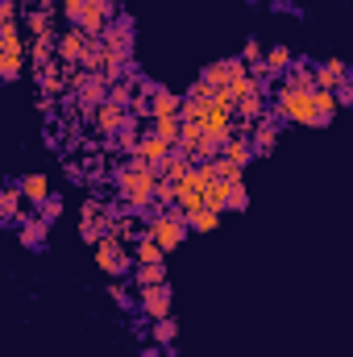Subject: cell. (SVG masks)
Returning a JSON list of instances; mask_svg holds the SVG:
<instances>
[{"label":"cell","mask_w":353,"mask_h":357,"mask_svg":"<svg viewBox=\"0 0 353 357\" xmlns=\"http://www.w3.org/2000/svg\"><path fill=\"white\" fill-rule=\"evenodd\" d=\"M158 167L142 162V158H129L112 171V183H117V195L125 204V212H146L154 208V195H158Z\"/></svg>","instance_id":"cell-1"},{"label":"cell","mask_w":353,"mask_h":357,"mask_svg":"<svg viewBox=\"0 0 353 357\" xmlns=\"http://www.w3.org/2000/svg\"><path fill=\"white\" fill-rule=\"evenodd\" d=\"M274 112L287 125H312L320 129V112H316V88H283L274 91Z\"/></svg>","instance_id":"cell-2"},{"label":"cell","mask_w":353,"mask_h":357,"mask_svg":"<svg viewBox=\"0 0 353 357\" xmlns=\"http://www.w3.org/2000/svg\"><path fill=\"white\" fill-rule=\"evenodd\" d=\"M146 233L171 254V250H179L183 241H187V216L183 212H171V208H150V216H146Z\"/></svg>","instance_id":"cell-3"},{"label":"cell","mask_w":353,"mask_h":357,"mask_svg":"<svg viewBox=\"0 0 353 357\" xmlns=\"http://www.w3.org/2000/svg\"><path fill=\"white\" fill-rule=\"evenodd\" d=\"M96 266L104 270L108 278H125V274H133L137 262H133L129 245H125L121 237H112V233H108V237H100V241H96Z\"/></svg>","instance_id":"cell-4"},{"label":"cell","mask_w":353,"mask_h":357,"mask_svg":"<svg viewBox=\"0 0 353 357\" xmlns=\"http://www.w3.org/2000/svg\"><path fill=\"white\" fill-rule=\"evenodd\" d=\"M91 42H96V38H88L80 25L63 29V33H59V63H63V67L84 63V59H88V50H91Z\"/></svg>","instance_id":"cell-5"},{"label":"cell","mask_w":353,"mask_h":357,"mask_svg":"<svg viewBox=\"0 0 353 357\" xmlns=\"http://www.w3.org/2000/svg\"><path fill=\"white\" fill-rule=\"evenodd\" d=\"M129 121H133V116H129V108H121V104H112V100H104V104L91 112V129H96L100 137H117Z\"/></svg>","instance_id":"cell-6"},{"label":"cell","mask_w":353,"mask_h":357,"mask_svg":"<svg viewBox=\"0 0 353 357\" xmlns=\"http://www.w3.org/2000/svg\"><path fill=\"white\" fill-rule=\"evenodd\" d=\"M133 33H137V29H133V17H112L100 42H104L108 50H117V54L133 59Z\"/></svg>","instance_id":"cell-7"},{"label":"cell","mask_w":353,"mask_h":357,"mask_svg":"<svg viewBox=\"0 0 353 357\" xmlns=\"http://www.w3.org/2000/svg\"><path fill=\"white\" fill-rule=\"evenodd\" d=\"M171 303H175V295H171V282L142 287V299H137V307H142L150 320H167V316H171Z\"/></svg>","instance_id":"cell-8"},{"label":"cell","mask_w":353,"mask_h":357,"mask_svg":"<svg viewBox=\"0 0 353 357\" xmlns=\"http://www.w3.org/2000/svg\"><path fill=\"white\" fill-rule=\"evenodd\" d=\"M250 146H254V154H274V146H278V112H266L262 121H254V129H250Z\"/></svg>","instance_id":"cell-9"},{"label":"cell","mask_w":353,"mask_h":357,"mask_svg":"<svg viewBox=\"0 0 353 357\" xmlns=\"http://www.w3.org/2000/svg\"><path fill=\"white\" fill-rule=\"evenodd\" d=\"M46 233H50V220L46 216H25L17 225V241L25 250H46Z\"/></svg>","instance_id":"cell-10"},{"label":"cell","mask_w":353,"mask_h":357,"mask_svg":"<svg viewBox=\"0 0 353 357\" xmlns=\"http://www.w3.org/2000/svg\"><path fill=\"white\" fill-rule=\"evenodd\" d=\"M171 150H175V146H171V142H163V137L150 129V133H142V146H137V154H133V158H142V162H150V167H163V162L171 158Z\"/></svg>","instance_id":"cell-11"},{"label":"cell","mask_w":353,"mask_h":357,"mask_svg":"<svg viewBox=\"0 0 353 357\" xmlns=\"http://www.w3.org/2000/svg\"><path fill=\"white\" fill-rule=\"evenodd\" d=\"M21 204H25V195H21V187H17V183H4V187H0V220L17 229V225L25 220V212H21Z\"/></svg>","instance_id":"cell-12"},{"label":"cell","mask_w":353,"mask_h":357,"mask_svg":"<svg viewBox=\"0 0 353 357\" xmlns=\"http://www.w3.org/2000/svg\"><path fill=\"white\" fill-rule=\"evenodd\" d=\"M200 79L212 84L216 91H225L233 79H237V59H216V63H208V67L200 71Z\"/></svg>","instance_id":"cell-13"},{"label":"cell","mask_w":353,"mask_h":357,"mask_svg":"<svg viewBox=\"0 0 353 357\" xmlns=\"http://www.w3.org/2000/svg\"><path fill=\"white\" fill-rule=\"evenodd\" d=\"M108 21H112V0H100V4H88V13H84L80 29H84L88 38H104Z\"/></svg>","instance_id":"cell-14"},{"label":"cell","mask_w":353,"mask_h":357,"mask_svg":"<svg viewBox=\"0 0 353 357\" xmlns=\"http://www.w3.org/2000/svg\"><path fill=\"white\" fill-rule=\"evenodd\" d=\"M345 75H350V63H341V59H324V63H316V88L337 91L341 84H345Z\"/></svg>","instance_id":"cell-15"},{"label":"cell","mask_w":353,"mask_h":357,"mask_svg":"<svg viewBox=\"0 0 353 357\" xmlns=\"http://www.w3.org/2000/svg\"><path fill=\"white\" fill-rule=\"evenodd\" d=\"M25 54H29L33 71H42V67H50V63L59 59V38H29Z\"/></svg>","instance_id":"cell-16"},{"label":"cell","mask_w":353,"mask_h":357,"mask_svg":"<svg viewBox=\"0 0 353 357\" xmlns=\"http://www.w3.org/2000/svg\"><path fill=\"white\" fill-rule=\"evenodd\" d=\"M25 29H29V38H59L54 33V8H29L25 13Z\"/></svg>","instance_id":"cell-17"},{"label":"cell","mask_w":353,"mask_h":357,"mask_svg":"<svg viewBox=\"0 0 353 357\" xmlns=\"http://www.w3.org/2000/svg\"><path fill=\"white\" fill-rule=\"evenodd\" d=\"M17 187H21V195H25L33 208H42V204L50 199V178L38 175V171H33V175H21L17 178Z\"/></svg>","instance_id":"cell-18"},{"label":"cell","mask_w":353,"mask_h":357,"mask_svg":"<svg viewBox=\"0 0 353 357\" xmlns=\"http://www.w3.org/2000/svg\"><path fill=\"white\" fill-rule=\"evenodd\" d=\"M33 79H38V88L46 91V96H67V91H71V75H63L54 63L42 67V71H33Z\"/></svg>","instance_id":"cell-19"},{"label":"cell","mask_w":353,"mask_h":357,"mask_svg":"<svg viewBox=\"0 0 353 357\" xmlns=\"http://www.w3.org/2000/svg\"><path fill=\"white\" fill-rule=\"evenodd\" d=\"M225 158H229L233 167H241V171H246L258 154H254V146H250V137H246V133H233V137L225 142Z\"/></svg>","instance_id":"cell-20"},{"label":"cell","mask_w":353,"mask_h":357,"mask_svg":"<svg viewBox=\"0 0 353 357\" xmlns=\"http://www.w3.org/2000/svg\"><path fill=\"white\" fill-rule=\"evenodd\" d=\"M163 258H167V250H163L150 233H142V237L133 241V262H137V266H154V262H163Z\"/></svg>","instance_id":"cell-21"},{"label":"cell","mask_w":353,"mask_h":357,"mask_svg":"<svg viewBox=\"0 0 353 357\" xmlns=\"http://www.w3.org/2000/svg\"><path fill=\"white\" fill-rule=\"evenodd\" d=\"M191 171H195V158H191V154H183V150H171V158H167V162L158 167V175H163V178H171V183L187 178Z\"/></svg>","instance_id":"cell-22"},{"label":"cell","mask_w":353,"mask_h":357,"mask_svg":"<svg viewBox=\"0 0 353 357\" xmlns=\"http://www.w3.org/2000/svg\"><path fill=\"white\" fill-rule=\"evenodd\" d=\"M183 100H187V96H175V91L158 88L150 96V112H154V116H179V112H183Z\"/></svg>","instance_id":"cell-23"},{"label":"cell","mask_w":353,"mask_h":357,"mask_svg":"<svg viewBox=\"0 0 353 357\" xmlns=\"http://www.w3.org/2000/svg\"><path fill=\"white\" fill-rule=\"evenodd\" d=\"M283 84H287V88H316V67H312L308 59H295L291 71L283 75Z\"/></svg>","instance_id":"cell-24"},{"label":"cell","mask_w":353,"mask_h":357,"mask_svg":"<svg viewBox=\"0 0 353 357\" xmlns=\"http://www.w3.org/2000/svg\"><path fill=\"white\" fill-rule=\"evenodd\" d=\"M108 229H112V216L108 212H100V216H80V237L84 241H100V237H108Z\"/></svg>","instance_id":"cell-25"},{"label":"cell","mask_w":353,"mask_h":357,"mask_svg":"<svg viewBox=\"0 0 353 357\" xmlns=\"http://www.w3.org/2000/svg\"><path fill=\"white\" fill-rule=\"evenodd\" d=\"M266 71H270V79H283V75H287V71H291V63H295V54H291V50H287V46H270V50H266Z\"/></svg>","instance_id":"cell-26"},{"label":"cell","mask_w":353,"mask_h":357,"mask_svg":"<svg viewBox=\"0 0 353 357\" xmlns=\"http://www.w3.org/2000/svg\"><path fill=\"white\" fill-rule=\"evenodd\" d=\"M183 216H187V229H191V233H212V229L220 225V212H216V208H208V204H204V208H195V212H183Z\"/></svg>","instance_id":"cell-27"},{"label":"cell","mask_w":353,"mask_h":357,"mask_svg":"<svg viewBox=\"0 0 353 357\" xmlns=\"http://www.w3.org/2000/svg\"><path fill=\"white\" fill-rule=\"evenodd\" d=\"M237 116H241L246 125H254V121H262V116H266V91H254V96H246V100H237Z\"/></svg>","instance_id":"cell-28"},{"label":"cell","mask_w":353,"mask_h":357,"mask_svg":"<svg viewBox=\"0 0 353 357\" xmlns=\"http://www.w3.org/2000/svg\"><path fill=\"white\" fill-rule=\"evenodd\" d=\"M137 146H142V133H137V116H133V121L112 137V150H121V154H129V158H133V154H137Z\"/></svg>","instance_id":"cell-29"},{"label":"cell","mask_w":353,"mask_h":357,"mask_svg":"<svg viewBox=\"0 0 353 357\" xmlns=\"http://www.w3.org/2000/svg\"><path fill=\"white\" fill-rule=\"evenodd\" d=\"M21 67H25V50H0V79L4 84H13L21 75Z\"/></svg>","instance_id":"cell-30"},{"label":"cell","mask_w":353,"mask_h":357,"mask_svg":"<svg viewBox=\"0 0 353 357\" xmlns=\"http://www.w3.org/2000/svg\"><path fill=\"white\" fill-rule=\"evenodd\" d=\"M229 191H233V183H229V178H216V183H208L204 204H208V208H216V212H225V208H229Z\"/></svg>","instance_id":"cell-31"},{"label":"cell","mask_w":353,"mask_h":357,"mask_svg":"<svg viewBox=\"0 0 353 357\" xmlns=\"http://www.w3.org/2000/svg\"><path fill=\"white\" fill-rule=\"evenodd\" d=\"M154 133H158L163 142L179 146V137H183V116H154Z\"/></svg>","instance_id":"cell-32"},{"label":"cell","mask_w":353,"mask_h":357,"mask_svg":"<svg viewBox=\"0 0 353 357\" xmlns=\"http://www.w3.org/2000/svg\"><path fill=\"white\" fill-rule=\"evenodd\" d=\"M29 42L21 38V25L17 21H0V50H25Z\"/></svg>","instance_id":"cell-33"},{"label":"cell","mask_w":353,"mask_h":357,"mask_svg":"<svg viewBox=\"0 0 353 357\" xmlns=\"http://www.w3.org/2000/svg\"><path fill=\"white\" fill-rule=\"evenodd\" d=\"M337 108H341V100H337V91H324V88H316V112H320V125H329V121L337 116Z\"/></svg>","instance_id":"cell-34"},{"label":"cell","mask_w":353,"mask_h":357,"mask_svg":"<svg viewBox=\"0 0 353 357\" xmlns=\"http://www.w3.org/2000/svg\"><path fill=\"white\" fill-rule=\"evenodd\" d=\"M133 282H137V287H158V282H167V270H163V262H154V266H133Z\"/></svg>","instance_id":"cell-35"},{"label":"cell","mask_w":353,"mask_h":357,"mask_svg":"<svg viewBox=\"0 0 353 357\" xmlns=\"http://www.w3.org/2000/svg\"><path fill=\"white\" fill-rule=\"evenodd\" d=\"M150 337H154V345L171 349V345H175V337H179V324L171 320V316H167V320H154V333H150Z\"/></svg>","instance_id":"cell-36"},{"label":"cell","mask_w":353,"mask_h":357,"mask_svg":"<svg viewBox=\"0 0 353 357\" xmlns=\"http://www.w3.org/2000/svg\"><path fill=\"white\" fill-rule=\"evenodd\" d=\"M108 100L121 104V108H133V100H137V96H133V79H117V84L108 88Z\"/></svg>","instance_id":"cell-37"},{"label":"cell","mask_w":353,"mask_h":357,"mask_svg":"<svg viewBox=\"0 0 353 357\" xmlns=\"http://www.w3.org/2000/svg\"><path fill=\"white\" fill-rule=\"evenodd\" d=\"M229 208H233V212H246V208H250V187H246V178L233 183V191H229Z\"/></svg>","instance_id":"cell-38"},{"label":"cell","mask_w":353,"mask_h":357,"mask_svg":"<svg viewBox=\"0 0 353 357\" xmlns=\"http://www.w3.org/2000/svg\"><path fill=\"white\" fill-rule=\"evenodd\" d=\"M59 13H63L71 25H80V21H84V13H88V0H59Z\"/></svg>","instance_id":"cell-39"},{"label":"cell","mask_w":353,"mask_h":357,"mask_svg":"<svg viewBox=\"0 0 353 357\" xmlns=\"http://www.w3.org/2000/svg\"><path fill=\"white\" fill-rule=\"evenodd\" d=\"M187 96H191V100H200V104H216V96H220V91L212 88V84H204V79H195V84L187 88Z\"/></svg>","instance_id":"cell-40"},{"label":"cell","mask_w":353,"mask_h":357,"mask_svg":"<svg viewBox=\"0 0 353 357\" xmlns=\"http://www.w3.org/2000/svg\"><path fill=\"white\" fill-rule=\"evenodd\" d=\"M108 299H112L117 307H133V299H129V291H125V282H121V278H112V282H108Z\"/></svg>","instance_id":"cell-41"},{"label":"cell","mask_w":353,"mask_h":357,"mask_svg":"<svg viewBox=\"0 0 353 357\" xmlns=\"http://www.w3.org/2000/svg\"><path fill=\"white\" fill-rule=\"evenodd\" d=\"M33 212H38V216H46V220H50V225H54V220H59V216H63V199H59V195H50V199H46V204H42V208H33Z\"/></svg>","instance_id":"cell-42"},{"label":"cell","mask_w":353,"mask_h":357,"mask_svg":"<svg viewBox=\"0 0 353 357\" xmlns=\"http://www.w3.org/2000/svg\"><path fill=\"white\" fill-rule=\"evenodd\" d=\"M241 59H246L250 67H254V63H262V59H266V54H262V42H258V38H246V46H241Z\"/></svg>","instance_id":"cell-43"},{"label":"cell","mask_w":353,"mask_h":357,"mask_svg":"<svg viewBox=\"0 0 353 357\" xmlns=\"http://www.w3.org/2000/svg\"><path fill=\"white\" fill-rule=\"evenodd\" d=\"M337 100L341 104H353V67H350V75H345V84L337 88Z\"/></svg>","instance_id":"cell-44"},{"label":"cell","mask_w":353,"mask_h":357,"mask_svg":"<svg viewBox=\"0 0 353 357\" xmlns=\"http://www.w3.org/2000/svg\"><path fill=\"white\" fill-rule=\"evenodd\" d=\"M0 21H17V0H0Z\"/></svg>","instance_id":"cell-45"},{"label":"cell","mask_w":353,"mask_h":357,"mask_svg":"<svg viewBox=\"0 0 353 357\" xmlns=\"http://www.w3.org/2000/svg\"><path fill=\"white\" fill-rule=\"evenodd\" d=\"M158 349H163V345H154V349H146L142 357H158Z\"/></svg>","instance_id":"cell-46"}]
</instances>
